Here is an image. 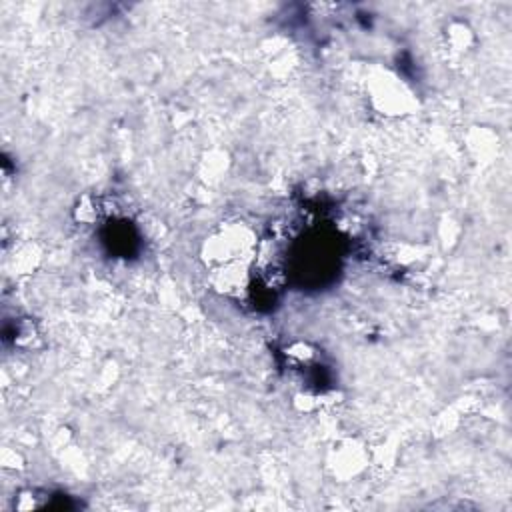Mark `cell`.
<instances>
[{
  "mask_svg": "<svg viewBox=\"0 0 512 512\" xmlns=\"http://www.w3.org/2000/svg\"><path fill=\"white\" fill-rule=\"evenodd\" d=\"M206 264L222 290H240L250 280L254 266H258V250L246 232L228 230L206 246Z\"/></svg>",
  "mask_w": 512,
  "mask_h": 512,
  "instance_id": "obj_1",
  "label": "cell"
}]
</instances>
